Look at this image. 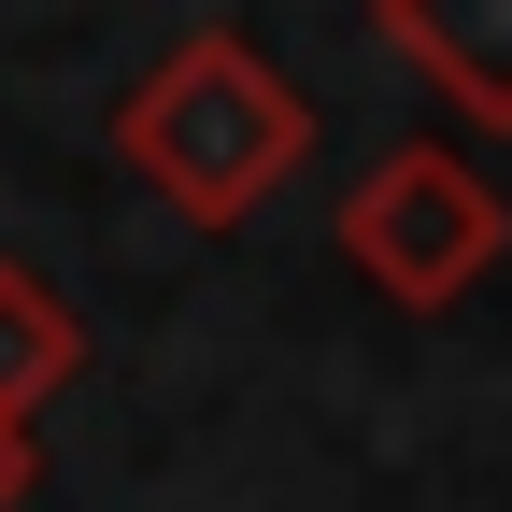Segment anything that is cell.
<instances>
[{
  "label": "cell",
  "instance_id": "obj_3",
  "mask_svg": "<svg viewBox=\"0 0 512 512\" xmlns=\"http://www.w3.org/2000/svg\"><path fill=\"white\" fill-rule=\"evenodd\" d=\"M399 57L484 128H512V0H384Z\"/></svg>",
  "mask_w": 512,
  "mask_h": 512
},
{
  "label": "cell",
  "instance_id": "obj_2",
  "mask_svg": "<svg viewBox=\"0 0 512 512\" xmlns=\"http://www.w3.org/2000/svg\"><path fill=\"white\" fill-rule=\"evenodd\" d=\"M498 242H512V200H498L456 143H399V157H370V185L342 200V256H356L399 313L470 299V285L498 271Z\"/></svg>",
  "mask_w": 512,
  "mask_h": 512
},
{
  "label": "cell",
  "instance_id": "obj_5",
  "mask_svg": "<svg viewBox=\"0 0 512 512\" xmlns=\"http://www.w3.org/2000/svg\"><path fill=\"white\" fill-rule=\"evenodd\" d=\"M29 484H43V441H29V427H15V413H0V512H15V498H29Z\"/></svg>",
  "mask_w": 512,
  "mask_h": 512
},
{
  "label": "cell",
  "instance_id": "obj_4",
  "mask_svg": "<svg viewBox=\"0 0 512 512\" xmlns=\"http://www.w3.org/2000/svg\"><path fill=\"white\" fill-rule=\"evenodd\" d=\"M72 370H86V313L57 299V285L29 271V256H0V413L29 427V413L57 399V384H72Z\"/></svg>",
  "mask_w": 512,
  "mask_h": 512
},
{
  "label": "cell",
  "instance_id": "obj_1",
  "mask_svg": "<svg viewBox=\"0 0 512 512\" xmlns=\"http://www.w3.org/2000/svg\"><path fill=\"white\" fill-rule=\"evenodd\" d=\"M114 157L157 185L185 228H242L256 200H285L313 157V100L285 86V57H256L242 29H185L114 114Z\"/></svg>",
  "mask_w": 512,
  "mask_h": 512
}]
</instances>
